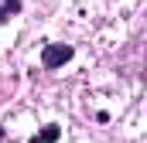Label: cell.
Masks as SVG:
<instances>
[{
  "instance_id": "1",
  "label": "cell",
  "mask_w": 147,
  "mask_h": 143,
  "mask_svg": "<svg viewBox=\"0 0 147 143\" xmlns=\"http://www.w3.org/2000/svg\"><path fill=\"white\" fill-rule=\"evenodd\" d=\"M72 55H75L72 44L51 41V44H45V51H41V68H45V72H55V68H62L65 61H72Z\"/></svg>"
},
{
  "instance_id": "2",
  "label": "cell",
  "mask_w": 147,
  "mask_h": 143,
  "mask_svg": "<svg viewBox=\"0 0 147 143\" xmlns=\"http://www.w3.org/2000/svg\"><path fill=\"white\" fill-rule=\"evenodd\" d=\"M24 7V0H0V24H7L10 17H17Z\"/></svg>"
},
{
  "instance_id": "3",
  "label": "cell",
  "mask_w": 147,
  "mask_h": 143,
  "mask_svg": "<svg viewBox=\"0 0 147 143\" xmlns=\"http://www.w3.org/2000/svg\"><path fill=\"white\" fill-rule=\"evenodd\" d=\"M58 136H62V130H58L55 123H48V126H45L41 133H34V136H31V140H28V143H55V140H58Z\"/></svg>"
},
{
  "instance_id": "4",
  "label": "cell",
  "mask_w": 147,
  "mask_h": 143,
  "mask_svg": "<svg viewBox=\"0 0 147 143\" xmlns=\"http://www.w3.org/2000/svg\"><path fill=\"white\" fill-rule=\"evenodd\" d=\"M3 136H7V133H3V126H0V140H3Z\"/></svg>"
}]
</instances>
